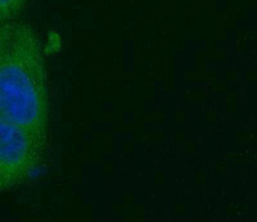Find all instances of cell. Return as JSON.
Segmentation results:
<instances>
[{"instance_id":"1","label":"cell","mask_w":257,"mask_h":222,"mask_svg":"<svg viewBox=\"0 0 257 222\" xmlns=\"http://www.w3.org/2000/svg\"><path fill=\"white\" fill-rule=\"evenodd\" d=\"M0 117L48 144V68L40 38L30 25L15 22L0 61Z\"/></svg>"},{"instance_id":"2","label":"cell","mask_w":257,"mask_h":222,"mask_svg":"<svg viewBox=\"0 0 257 222\" xmlns=\"http://www.w3.org/2000/svg\"><path fill=\"white\" fill-rule=\"evenodd\" d=\"M47 145L30 131L0 117V194L40 175Z\"/></svg>"},{"instance_id":"3","label":"cell","mask_w":257,"mask_h":222,"mask_svg":"<svg viewBox=\"0 0 257 222\" xmlns=\"http://www.w3.org/2000/svg\"><path fill=\"white\" fill-rule=\"evenodd\" d=\"M26 3L27 0H0V25L11 24Z\"/></svg>"},{"instance_id":"4","label":"cell","mask_w":257,"mask_h":222,"mask_svg":"<svg viewBox=\"0 0 257 222\" xmlns=\"http://www.w3.org/2000/svg\"><path fill=\"white\" fill-rule=\"evenodd\" d=\"M13 27H15V22L0 25V61H2V57H3V53L6 50L7 44H8L9 38L12 35Z\"/></svg>"}]
</instances>
